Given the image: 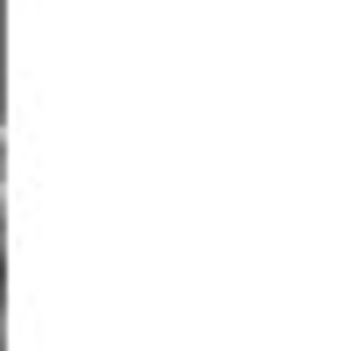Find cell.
I'll use <instances>...</instances> for the list:
<instances>
[{
	"instance_id": "cell-1",
	"label": "cell",
	"mask_w": 351,
	"mask_h": 351,
	"mask_svg": "<svg viewBox=\"0 0 351 351\" xmlns=\"http://www.w3.org/2000/svg\"><path fill=\"white\" fill-rule=\"evenodd\" d=\"M0 190H8V134H0Z\"/></svg>"
}]
</instances>
